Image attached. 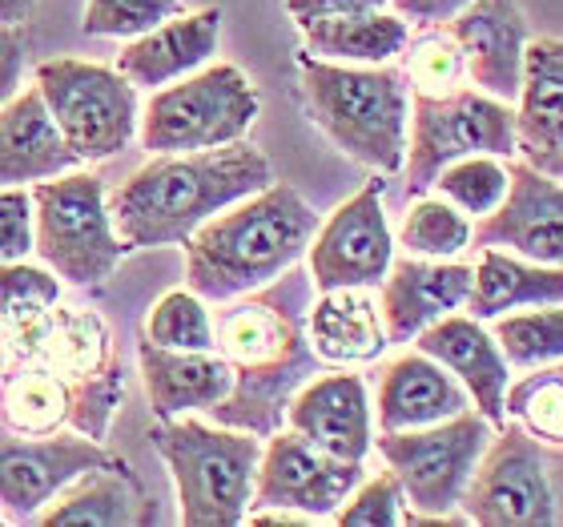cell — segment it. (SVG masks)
<instances>
[{
  "mask_svg": "<svg viewBox=\"0 0 563 527\" xmlns=\"http://www.w3.org/2000/svg\"><path fill=\"white\" fill-rule=\"evenodd\" d=\"M475 266L459 259H402L390 262L387 278L378 286V303L387 318L390 342H415L439 318L467 310Z\"/></svg>",
  "mask_w": 563,
  "mask_h": 527,
  "instance_id": "d6986e66",
  "label": "cell"
},
{
  "mask_svg": "<svg viewBox=\"0 0 563 527\" xmlns=\"http://www.w3.org/2000/svg\"><path fill=\"white\" fill-rule=\"evenodd\" d=\"M536 165H540V169H548V174L560 177V182H563V150L560 153H548V157H540Z\"/></svg>",
  "mask_w": 563,
  "mask_h": 527,
  "instance_id": "f6af8a7d",
  "label": "cell"
},
{
  "mask_svg": "<svg viewBox=\"0 0 563 527\" xmlns=\"http://www.w3.org/2000/svg\"><path fill=\"white\" fill-rule=\"evenodd\" d=\"M298 33H302V48L310 57L339 61V65H390L402 57V48L411 41V24L395 9H383L310 21Z\"/></svg>",
  "mask_w": 563,
  "mask_h": 527,
  "instance_id": "83f0119b",
  "label": "cell"
},
{
  "mask_svg": "<svg viewBox=\"0 0 563 527\" xmlns=\"http://www.w3.org/2000/svg\"><path fill=\"white\" fill-rule=\"evenodd\" d=\"M467 407H471V395L463 391V383L443 363H434L431 354L422 351L399 354L378 375V391H375L378 431L431 427V422H443Z\"/></svg>",
  "mask_w": 563,
  "mask_h": 527,
  "instance_id": "cb8c5ba5",
  "label": "cell"
},
{
  "mask_svg": "<svg viewBox=\"0 0 563 527\" xmlns=\"http://www.w3.org/2000/svg\"><path fill=\"white\" fill-rule=\"evenodd\" d=\"M36 262H45L65 286H101L130 254L109 213L106 182L89 169H69L33 186Z\"/></svg>",
  "mask_w": 563,
  "mask_h": 527,
  "instance_id": "ba28073f",
  "label": "cell"
},
{
  "mask_svg": "<svg viewBox=\"0 0 563 527\" xmlns=\"http://www.w3.org/2000/svg\"><path fill=\"white\" fill-rule=\"evenodd\" d=\"M306 334L327 366H366L390 347L383 303L371 286L318 290L306 315Z\"/></svg>",
  "mask_w": 563,
  "mask_h": 527,
  "instance_id": "d4e9b609",
  "label": "cell"
},
{
  "mask_svg": "<svg viewBox=\"0 0 563 527\" xmlns=\"http://www.w3.org/2000/svg\"><path fill=\"white\" fill-rule=\"evenodd\" d=\"M492 435L495 422L475 407L459 410L443 422H431V427H415V431H378L375 451L399 475L407 507H411L402 524H471L463 512L459 516L451 512L467 492Z\"/></svg>",
  "mask_w": 563,
  "mask_h": 527,
  "instance_id": "52a82bcc",
  "label": "cell"
},
{
  "mask_svg": "<svg viewBox=\"0 0 563 527\" xmlns=\"http://www.w3.org/2000/svg\"><path fill=\"white\" fill-rule=\"evenodd\" d=\"M262 97L230 61H210L181 81L162 85L141 106L137 141L145 153H194L242 141L258 121Z\"/></svg>",
  "mask_w": 563,
  "mask_h": 527,
  "instance_id": "9c48e42d",
  "label": "cell"
},
{
  "mask_svg": "<svg viewBox=\"0 0 563 527\" xmlns=\"http://www.w3.org/2000/svg\"><path fill=\"white\" fill-rule=\"evenodd\" d=\"M77 165L81 157L57 130L41 89L36 85L16 89V97L0 109V189L36 186V182L69 174Z\"/></svg>",
  "mask_w": 563,
  "mask_h": 527,
  "instance_id": "603a6c76",
  "label": "cell"
},
{
  "mask_svg": "<svg viewBox=\"0 0 563 527\" xmlns=\"http://www.w3.org/2000/svg\"><path fill=\"white\" fill-rule=\"evenodd\" d=\"M298 94L318 130L371 174H402L411 85L399 65H339L298 53Z\"/></svg>",
  "mask_w": 563,
  "mask_h": 527,
  "instance_id": "277c9868",
  "label": "cell"
},
{
  "mask_svg": "<svg viewBox=\"0 0 563 527\" xmlns=\"http://www.w3.org/2000/svg\"><path fill=\"white\" fill-rule=\"evenodd\" d=\"M33 85L45 97L48 113L65 133L69 150L89 162H109L130 150L141 130V89L101 61L53 57L33 69Z\"/></svg>",
  "mask_w": 563,
  "mask_h": 527,
  "instance_id": "30bf717a",
  "label": "cell"
},
{
  "mask_svg": "<svg viewBox=\"0 0 563 527\" xmlns=\"http://www.w3.org/2000/svg\"><path fill=\"white\" fill-rule=\"evenodd\" d=\"M471 0H390V9L399 12L411 29H431V24H446L459 9H467Z\"/></svg>",
  "mask_w": 563,
  "mask_h": 527,
  "instance_id": "7bdbcfd3",
  "label": "cell"
},
{
  "mask_svg": "<svg viewBox=\"0 0 563 527\" xmlns=\"http://www.w3.org/2000/svg\"><path fill=\"white\" fill-rule=\"evenodd\" d=\"M41 0H0V29H24L33 21Z\"/></svg>",
  "mask_w": 563,
  "mask_h": 527,
  "instance_id": "ee69618b",
  "label": "cell"
},
{
  "mask_svg": "<svg viewBox=\"0 0 563 527\" xmlns=\"http://www.w3.org/2000/svg\"><path fill=\"white\" fill-rule=\"evenodd\" d=\"M60 294H65V282L45 262H4L0 266V330L33 322L48 306L60 303Z\"/></svg>",
  "mask_w": 563,
  "mask_h": 527,
  "instance_id": "8d00e7d4",
  "label": "cell"
},
{
  "mask_svg": "<svg viewBox=\"0 0 563 527\" xmlns=\"http://www.w3.org/2000/svg\"><path fill=\"white\" fill-rule=\"evenodd\" d=\"M150 443L169 468L181 527L246 524L254 507L262 447H266L262 435L181 415V419L153 422Z\"/></svg>",
  "mask_w": 563,
  "mask_h": 527,
  "instance_id": "5b68a950",
  "label": "cell"
},
{
  "mask_svg": "<svg viewBox=\"0 0 563 527\" xmlns=\"http://www.w3.org/2000/svg\"><path fill=\"white\" fill-rule=\"evenodd\" d=\"M9 359L45 366L60 387L69 391V427L106 439L109 422L118 415L125 378L118 363L113 327L89 306H48L24 327L4 330Z\"/></svg>",
  "mask_w": 563,
  "mask_h": 527,
  "instance_id": "8992f818",
  "label": "cell"
},
{
  "mask_svg": "<svg viewBox=\"0 0 563 527\" xmlns=\"http://www.w3.org/2000/svg\"><path fill=\"white\" fill-rule=\"evenodd\" d=\"M310 270H286L271 286L218 303L213 310V351L234 371V391L210 410L213 422L274 435L286 427V407L302 383L327 371L306 334L314 303Z\"/></svg>",
  "mask_w": 563,
  "mask_h": 527,
  "instance_id": "6da1fadb",
  "label": "cell"
},
{
  "mask_svg": "<svg viewBox=\"0 0 563 527\" xmlns=\"http://www.w3.org/2000/svg\"><path fill=\"white\" fill-rule=\"evenodd\" d=\"M459 512L479 527L555 524L560 507L540 439H531L519 422H504L483 451L479 468L459 499Z\"/></svg>",
  "mask_w": 563,
  "mask_h": 527,
  "instance_id": "7c38bea8",
  "label": "cell"
},
{
  "mask_svg": "<svg viewBox=\"0 0 563 527\" xmlns=\"http://www.w3.org/2000/svg\"><path fill=\"white\" fill-rule=\"evenodd\" d=\"M519 153L540 162L563 150V41L560 36H531L523 61V85L516 101Z\"/></svg>",
  "mask_w": 563,
  "mask_h": 527,
  "instance_id": "484cf974",
  "label": "cell"
},
{
  "mask_svg": "<svg viewBox=\"0 0 563 527\" xmlns=\"http://www.w3.org/2000/svg\"><path fill=\"white\" fill-rule=\"evenodd\" d=\"M471 153H495V157L519 153L516 106L483 94L475 85L446 97L411 94V130H407V162H402L407 198L431 194L434 177Z\"/></svg>",
  "mask_w": 563,
  "mask_h": 527,
  "instance_id": "8fae6325",
  "label": "cell"
},
{
  "mask_svg": "<svg viewBox=\"0 0 563 527\" xmlns=\"http://www.w3.org/2000/svg\"><path fill=\"white\" fill-rule=\"evenodd\" d=\"M21 73H24V33L21 29H0V109L16 97Z\"/></svg>",
  "mask_w": 563,
  "mask_h": 527,
  "instance_id": "b9f144b4",
  "label": "cell"
},
{
  "mask_svg": "<svg viewBox=\"0 0 563 527\" xmlns=\"http://www.w3.org/2000/svg\"><path fill=\"white\" fill-rule=\"evenodd\" d=\"M363 475V463L330 455L290 427H278L274 435H266V447H262L250 512L290 507V512H302L314 524H322V519H334V512L351 499Z\"/></svg>",
  "mask_w": 563,
  "mask_h": 527,
  "instance_id": "9a60e30c",
  "label": "cell"
},
{
  "mask_svg": "<svg viewBox=\"0 0 563 527\" xmlns=\"http://www.w3.org/2000/svg\"><path fill=\"white\" fill-rule=\"evenodd\" d=\"M471 246L511 250L528 262L563 266V182L528 157L516 162L504 206L479 218Z\"/></svg>",
  "mask_w": 563,
  "mask_h": 527,
  "instance_id": "2e32d148",
  "label": "cell"
},
{
  "mask_svg": "<svg viewBox=\"0 0 563 527\" xmlns=\"http://www.w3.org/2000/svg\"><path fill=\"white\" fill-rule=\"evenodd\" d=\"M318 222V210L290 182H271L181 242L186 286L210 306L262 290L306 259Z\"/></svg>",
  "mask_w": 563,
  "mask_h": 527,
  "instance_id": "3957f363",
  "label": "cell"
},
{
  "mask_svg": "<svg viewBox=\"0 0 563 527\" xmlns=\"http://www.w3.org/2000/svg\"><path fill=\"white\" fill-rule=\"evenodd\" d=\"M446 29L463 48L471 85L516 106L531 45V24L519 0H471L446 21Z\"/></svg>",
  "mask_w": 563,
  "mask_h": 527,
  "instance_id": "ac0fdd59",
  "label": "cell"
},
{
  "mask_svg": "<svg viewBox=\"0 0 563 527\" xmlns=\"http://www.w3.org/2000/svg\"><path fill=\"white\" fill-rule=\"evenodd\" d=\"M137 366L141 387L157 419H181L198 410L210 415L234 391V371L218 351H169L141 334Z\"/></svg>",
  "mask_w": 563,
  "mask_h": 527,
  "instance_id": "7402d4cb",
  "label": "cell"
},
{
  "mask_svg": "<svg viewBox=\"0 0 563 527\" xmlns=\"http://www.w3.org/2000/svg\"><path fill=\"white\" fill-rule=\"evenodd\" d=\"M141 334L169 351H213V310L210 303L186 290H165L145 315Z\"/></svg>",
  "mask_w": 563,
  "mask_h": 527,
  "instance_id": "d590c367",
  "label": "cell"
},
{
  "mask_svg": "<svg viewBox=\"0 0 563 527\" xmlns=\"http://www.w3.org/2000/svg\"><path fill=\"white\" fill-rule=\"evenodd\" d=\"M286 427L310 439L314 447L351 463H366L375 451V398L366 391V378L354 375V366H330L318 371L310 383L286 407Z\"/></svg>",
  "mask_w": 563,
  "mask_h": 527,
  "instance_id": "e0dca14e",
  "label": "cell"
},
{
  "mask_svg": "<svg viewBox=\"0 0 563 527\" xmlns=\"http://www.w3.org/2000/svg\"><path fill=\"white\" fill-rule=\"evenodd\" d=\"M402 73H407L411 94L419 97H446L471 85L463 48H459V41L451 36L446 24H431V29H422L419 36L407 41V48H402Z\"/></svg>",
  "mask_w": 563,
  "mask_h": 527,
  "instance_id": "836d02e7",
  "label": "cell"
},
{
  "mask_svg": "<svg viewBox=\"0 0 563 527\" xmlns=\"http://www.w3.org/2000/svg\"><path fill=\"white\" fill-rule=\"evenodd\" d=\"M471 238H475L471 218L439 194L411 198L399 226V250L415 259H463V250H471Z\"/></svg>",
  "mask_w": 563,
  "mask_h": 527,
  "instance_id": "4dcf8cb0",
  "label": "cell"
},
{
  "mask_svg": "<svg viewBox=\"0 0 563 527\" xmlns=\"http://www.w3.org/2000/svg\"><path fill=\"white\" fill-rule=\"evenodd\" d=\"M390 0H286L290 21L302 29L310 21H330V17H354V12H383Z\"/></svg>",
  "mask_w": 563,
  "mask_h": 527,
  "instance_id": "60d3db41",
  "label": "cell"
},
{
  "mask_svg": "<svg viewBox=\"0 0 563 527\" xmlns=\"http://www.w3.org/2000/svg\"><path fill=\"white\" fill-rule=\"evenodd\" d=\"M390 262H395V234L383 210V174H378L354 198L342 201L327 222H318L314 242L306 250V270L314 278V290H339V286L378 290Z\"/></svg>",
  "mask_w": 563,
  "mask_h": 527,
  "instance_id": "5bb4252c",
  "label": "cell"
},
{
  "mask_svg": "<svg viewBox=\"0 0 563 527\" xmlns=\"http://www.w3.org/2000/svg\"><path fill=\"white\" fill-rule=\"evenodd\" d=\"M36 218H33V186L0 189V266L4 262L33 259Z\"/></svg>",
  "mask_w": 563,
  "mask_h": 527,
  "instance_id": "ab89813d",
  "label": "cell"
},
{
  "mask_svg": "<svg viewBox=\"0 0 563 527\" xmlns=\"http://www.w3.org/2000/svg\"><path fill=\"white\" fill-rule=\"evenodd\" d=\"M222 45V9L177 12L150 33L125 41L118 53V69L137 85L141 94H153L162 85H174L189 73L206 69Z\"/></svg>",
  "mask_w": 563,
  "mask_h": 527,
  "instance_id": "44dd1931",
  "label": "cell"
},
{
  "mask_svg": "<svg viewBox=\"0 0 563 527\" xmlns=\"http://www.w3.org/2000/svg\"><path fill=\"white\" fill-rule=\"evenodd\" d=\"M271 182V157L246 138L218 150L150 153V162L109 194V213L130 250L181 246L213 213Z\"/></svg>",
  "mask_w": 563,
  "mask_h": 527,
  "instance_id": "7a4b0ae2",
  "label": "cell"
},
{
  "mask_svg": "<svg viewBox=\"0 0 563 527\" xmlns=\"http://www.w3.org/2000/svg\"><path fill=\"white\" fill-rule=\"evenodd\" d=\"M4 363H9V339H4V330H0V375H4Z\"/></svg>",
  "mask_w": 563,
  "mask_h": 527,
  "instance_id": "bcb514c9",
  "label": "cell"
},
{
  "mask_svg": "<svg viewBox=\"0 0 563 527\" xmlns=\"http://www.w3.org/2000/svg\"><path fill=\"white\" fill-rule=\"evenodd\" d=\"M495 342L511 371H531L563 359V303L523 306L495 318Z\"/></svg>",
  "mask_w": 563,
  "mask_h": 527,
  "instance_id": "1f68e13d",
  "label": "cell"
},
{
  "mask_svg": "<svg viewBox=\"0 0 563 527\" xmlns=\"http://www.w3.org/2000/svg\"><path fill=\"white\" fill-rule=\"evenodd\" d=\"M0 427L16 435H53L69 427V391L45 366L9 359L0 383Z\"/></svg>",
  "mask_w": 563,
  "mask_h": 527,
  "instance_id": "f546056e",
  "label": "cell"
},
{
  "mask_svg": "<svg viewBox=\"0 0 563 527\" xmlns=\"http://www.w3.org/2000/svg\"><path fill=\"white\" fill-rule=\"evenodd\" d=\"M415 351L431 354L434 363H443L451 375L463 383L471 395V407L483 410L495 422V431L507 422V383H511V363L504 359L499 342L479 318L467 310L439 318L415 339Z\"/></svg>",
  "mask_w": 563,
  "mask_h": 527,
  "instance_id": "ffe728a7",
  "label": "cell"
},
{
  "mask_svg": "<svg viewBox=\"0 0 563 527\" xmlns=\"http://www.w3.org/2000/svg\"><path fill=\"white\" fill-rule=\"evenodd\" d=\"M507 186H511V165L495 153H471L459 157L434 177V194L446 198L451 206L467 213V218H487L504 206Z\"/></svg>",
  "mask_w": 563,
  "mask_h": 527,
  "instance_id": "e575fe53",
  "label": "cell"
},
{
  "mask_svg": "<svg viewBox=\"0 0 563 527\" xmlns=\"http://www.w3.org/2000/svg\"><path fill=\"white\" fill-rule=\"evenodd\" d=\"M177 12H186L181 0H85L81 33L97 41H133Z\"/></svg>",
  "mask_w": 563,
  "mask_h": 527,
  "instance_id": "74e56055",
  "label": "cell"
},
{
  "mask_svg": "<svg viewBox=\"0 0 563 527\" xmlns=\"http://www.w3.org/2000/svg\"><path fill=\"white\" fill-rule=\"evenodd\" d=\"M407 516V492L395 471H378L375 480H366L351 492V499L334 512L339 527H399Z\"/></svg>",
  "mask_w": 563,
  "mask_h": 527,
  "instance_id": "f35d334b",
  "label": "cell"
},
{
  "mask_svg": "<svg viewBox=\"0 0 563 527\" xmlns=\"http://www.w3.org/2000/svg\"><path fill=\"white\" fill-rule=\"evenodd\" d=\"M475 282H471L467 315L479 322H495L499 315L523 310V306L563 303V266H543L511 254V250H479Z\"/></svg>",
  "mask_w": 563,
  "mask_h": 527,
  "instance_id": "4316f807",
  "label": "cell"
},
{
  "mask_svg": "<svg viewBox=\"0 0 563 527\" xmlns=\"http://www.w3.org/2000/svg\"><path fill=\"white\" fill-rule=\"evenodd\" d=\"M507 419L543 447H563V359L507 383Z\"/></svg>",
  "mask_w": 563,
  "mask_h": 527,
  "instance_id": "d6a6232c",
  "label": "cell"
},
{
  "mask_svg": "<svg viewBox=\"0 0 563 527\" xmlns=\"http://www.w3.org/2000/svg\"><path fill=\"white\" fill-rule=\"evenodd\" d=\"M109 463H118V455H109L101 439L73 427L53 435H16L0 427V512L21 524H36L69 483Z\"/></svg>",
  "mask_w": 563,
  "mask_h": 527,
  "instance_id": "4fadbf2b",
  "label": "cell"
},
{
  "mask_svg": "<svg viewBox=\"0 0 563 527\" xmlns=\"http://www.w3.org/2000/svg\"><path fill=\"white\" fill-rule=\"evenodd\" d=\"M141 483L130 475L125 463H109V468L85 471L81 480L69 483L53 504L41 512L36 524L60 527V524H85V527H130L141 524Z\"/></svg>",
  "mask_w": 563,
  "mask_h": 527,
  "instance_id": "f1b7e54d",
  "label": "cell"
}]
</instances>
